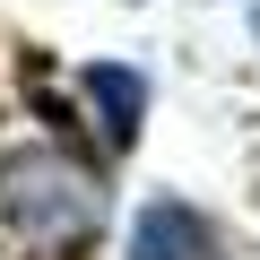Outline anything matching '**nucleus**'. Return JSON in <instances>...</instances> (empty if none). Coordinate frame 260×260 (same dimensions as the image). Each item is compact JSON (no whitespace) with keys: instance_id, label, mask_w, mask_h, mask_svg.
<instances>
[{"instance_id":"f257e3e1","label":"nucleus","mask_w":260,"mask_h":260,"mask_svg":"<svg viewBox=\"0 0 260 260\" xmlns=\"http://www.w3.org/2000/svg\"><path fill=\"white\" fill-rule=\"evenodd\" d=\"M0 217H9L26 243H87L104 225V182L87 165H70L61 148H18L0 156Z\"/></svg>"},{"instance_id":"f03ea898","label":"nucleus","mask_w":260,"mask_h":260,"mask_svg":"<svg viewBox=\"0 0 260 260\" xmlns=\"http://www.w3.org/2000/svg\"><path fill=\"white\" fill-rule=\"evenodd\" d=\"M121 260H225V243H217V225L191 200H148L139 217H130Z\"/></svg>"},{"instance_id":"7ed1b4c3","label":"nucleus","mask_w":260,"mask_h":260,"mask_svg":"<svg viewBox=\"0 0 260 260\" xmlns=\"http://www.w3.org/2000/svg\"><path fill=\"white\" fill-rule=\"evenodd\" d=\"M78 95L104 130V148H139V130H148V78L130 70V61H87L78 70Z\"/></svg>"},{"instance_id":"20e7f679","label":"nucleus","mask_w":260,"mask_h":260,"mask_svg":"<svg viewBox=\"0 0 260 260\" xmlns=\"http://www.w3.org/2000/svg\"><path fill=\"white\" fill-rule=\"evenodd\" d=\"M243 26H251V44H260V0H251V9H243Z\"/></svg>"}]
</instances>
